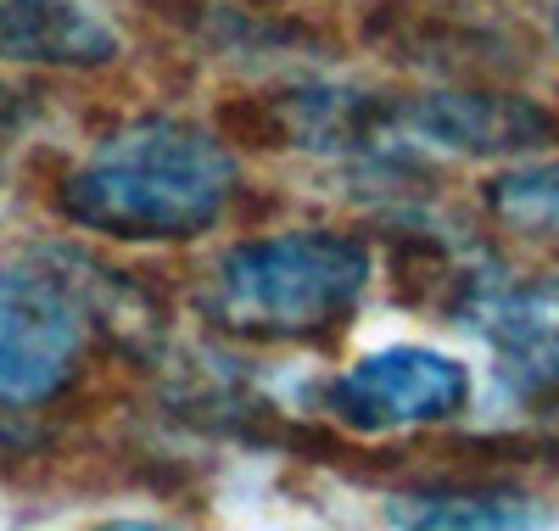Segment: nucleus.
<instances>
[{"label": "nucleus", "instance_id": "obj_1", "mask_svg": "<svg viewBox=\"0 0 559 531\" xmlns=\"http://www.w3.org/2000/svg\"><path fill=\"white\" fill-rule=\"evenodd\" d=\"M236 197L229 146L185 118H134L96 140L57 190L79 229L112 240H185L218 224Z\"/></svg>", "mask_w": 559, "mask_h": 531}, {"label": "nucleus", "instance_id": "obj_2", "mask_svg": "<svg viewBox=\"0 0 559 531\" xmlns=\"http://www.w3.org/2000/svg\"><path fill=\"white\" fill-rule=\"evenodd\" d=\"M369 292V247L342 229H286L229 247L207 280V314L258 342H308L347 324Z\"/></svg>", "mask_w": 559, "mask_h": 531}, {"label": "nucleus", "instance_id": "obj_3", "mask_svg": "<svg viewBox=\"0 0 559 531\" xmlns=\"http://www.w3.org/2000/svg\"><path fill=\"white\" fill-rule=\"evenodd\" d=\"M90 347L84 308L39 269H0V403H51Z\"/></svg>", "mask_w": 559, "mask_h": 531}, {"label": "nucleus", "instance_id": "obj_4", "mask_svg": "<svg viewBox=\"0 0 559 531\" xmlns=\"http://www.w3.org/2000/svg\"><path fill=\"white\" fill-rule=\"evenodd\" d=\"M471 403V369L431 347H381L324 386V409L353 430L437 425Z\"/></svg>", "mask_w": 559, "mask_h": 531}, {"label": "nucleus", "instance_id": "obj_5", "mask_svg": "<svg viewBox=\"0 0 559 531\" xmlns=\"http://www.w3.org/2000/svg\"><path fill=\"white\" fill-rule=\"evenodd\" d=\"M386 123L426 140V146L442 152H532L554 134V118L521 95H492V90H437L419 95V102L386 107Z\"/></svg>", "mask_w": 559, "mask_h": 531}, {"label": "nucleus", "instance_id": "obj_6", "mask_svg": "<svg viewBox=\"0 0 559 531\" xmlns=\"http://www.w3.org/2000/svg\"><path fill=\"white\" fill-rule=\"evenodd\" d=\"M118 51V23L90 0H0V62L12 68H107Z\"/></svg>", "mask_w": 559, "mask_h": 531}, {"label": "nucleus", "instance_id": "obj_7", "mask_svg": "<svg viewBox=\"0 0 559 531\" xmlns=\"http://www.w3.org/2000/svg\"><path fill=\"white\" fill-rule=\"evenodd\" d=\"M481 330L509 386H521V392L559 386V280L498 292L492 303H481Z\"/></svg>", "mask_w": 559, "mask_h": 531}, {"label": "nucleus", "instance_id": "obj_8", "mask_svg": "<svg viewBox=\"0 0 559 531\" xmlns=\"http://www.w3.org/2000/svg\"><path fill=\"white\" fill-rule=\"evenodd\" d=\"M492 208L498 219L521 229H554L559 235V163L548 168H515L492 179Z\"/></svg>", "mask_w": 559, "mask_h": 531}, {"label": "nucleus", "instance_id": "obj_9", "mask_svg": "<svg viewBox=\"0 0 559 531\" xmlns=\"http://www.w3.org/2000/svg\"><path fill=\"white\" fill-rule=\"evenodd\" d=\"M96 531H185V526H174V520H140V515H123V520H102Z\"/></svg>", "mask_w": 559, "mask_h": 531}, {"label": "nucleus", "instance_id": "obj_10", "mask_svg": "<svg viewBox=\"0 0 559 531\" xmlns=\"http://www.w3.org/2000/svg\"><path fill=\"white\" fill-rule=\"evenodd\" d=\"M17 414H23V409H7V403H0V453L17 448V442H28V430L17 425Z\"/></svg>", "mask_w": 559, "mask_h": 531}, {"label": "nucleus", "instance_id": "obj_11", "mask_svg": "<svg viewBox=\"0 0 559 531\" xmlns=\"http://www.w3.org/2000/svg\"><path fill=\"white\" fill-rule=\"evenodd\" d=\"M548 28H554V45H559V0H554V17H548Z\"/></svg>", "mask_w": 559, "mask_h": 531}]
</instances>
